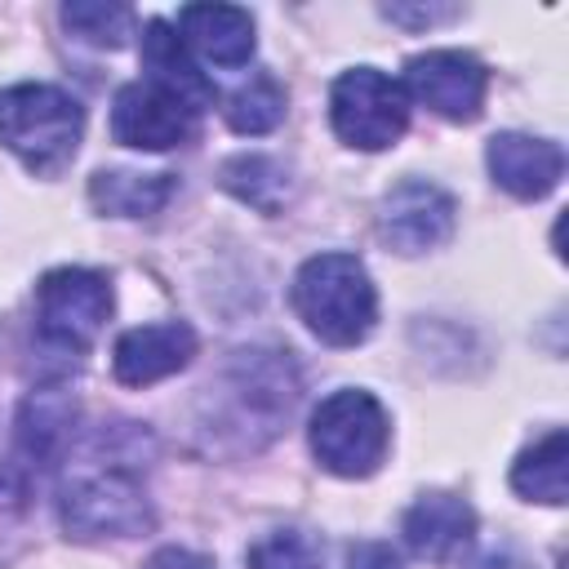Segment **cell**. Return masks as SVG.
I'll return each instance as SVG.
<instances>
[{"label": "cell", "instance_id": "9c48e42d", "mask_svg": "<svg viewBox=\"0 0 569 569\" xmlns=\"http://www.w3.org/2000/svg\"><path fill=\"white\" fill-rule=\"evenodd\" d=\"M196 133V111L151 80H133L116 89L111 102V138L138 151H169Z\"/></svg>", "mask_w": 569, "mask_h": 569}, {"label": "cell", "instance_id": "6da1fadb", "mask_svg": "<svg viewBox=\"0 0 569 569\" xmlns=\"http://www.w3.org/2000/svg\"><path fill=\"white\" fill-rule=\"evenodd\" d=\"M289 302L298 320L329 347H356L373 333L378 289L360 258L351 253H316L298 267Z\"/></svg>", "mask_w": 569, "mask_h": 569}, {"label": "cell", "instance_id": "603a6c76", "mask_svg": "<svg viewBox=\"0 0 569 569\" xmlns=\"http://www.w3.org/2000/svg\"><path fill=\"white\" fill-rule=\"evenodd\" d=\"M147 569H213L204 556H196V551H187V547H160L151 560H147Z\"/></svg>", "mask_w": 569, "mask_h": 569}, {"label": "cell", "instance_id": "ac0fdd59", "mask_svg": "<svg viewBox=\"0 0 569 569\" xmlns=\"http://www.w3.org/2000/svg\"><path fill=\"white\" fill-rule=\"evenodd\" d=\"M218 178L231 196H240L244 204H253L262 213H276L280 200L289 196V173L271 156H231Z\"/></svg>", "mask_w": 569, "mask_h": 569}, {"label": "cell", "instance_id": "d6986e66", "mask_svg": "<svg viewBox=\"0 0 569 569\" xmlns=\"http://www.w3.org/2000/svg\"><path fill=\"white\" fill-rule=\"evenodd\" d=\"M222 116H227V124L236 129V133H271L280 120H284V84L276 80V76H267V71H258L249 84H240L231 98H227V107H222Z\"/></svg>", "mask_w": 569, "mask_h": 569}, {"label": "cell", "instance_id": "8992f818", "mask_svg": "<svg viewBox=\"0 0 569 569\" xmlns=\"http://www.w3.org/2000/svg\"><path fill=\"white\" fill-rule=\"evenodd\" d=\"M329 120L347 147L382 151L396 147L409 124V93L378 67H351L329 89Z\"/></svg>", "mask_w": 569, "mask_h": 569}, {"label": "cell", "instance_id": "4fadbf2b", "mask_svg": "<svg viewBox=\"0 0 569 569\" xmlns=\"http://www.w3.org/2000/svg\"><path fill=\"white\" fill-rule=\"evenodd\" d=\"M142 67H147V80H151L156 89L173 93V98L187 102L191 111L213 107V84H209V76L196 67L187 40H182L164 18L142 22Z\"/></svg>", "mask_w": 569, "mask_h": 569}, {"label": "cell", "instance_id": "2e32d148", "mask_svg": "<svg viewBox=\"0 0 569 569\" xmlns=\"http://www.w3.org/2000/svg\"><path fill=\"white\" fill-rule=\"evenodd\" d=\"M173 173H138V169H98L89 178V200L111 218H151L169 204Z\"/></svg>", "mask_w": 569, "mask_h": 569}, {"label": "cell", "instance_id": "7402d4cb", "mask_svg": "<svg viewBox=\"0 0 569 569\" xmlns=\"http://www.w3.org/2000/svg\"><path fill=\"white\" fill-rule=\"evenodd\" d=\"M347 569H400V556L387 542H356L347 551Z\"/></svg>", "mask_w": 569, "mask_h": 569}, {"label": "cell", "instance_id": "7c38bea8", "mask_svg": "<svg viewBox=\"0 0 569 569\" xmlns=\"http://www.w3.org/2000/svg\"><path fill=\"white\" fill-rule=\"evenodd\" d=\"M405 547L431 565H449L476 533V511L458 493H422L400 520Z\"/></svg>", "mask_w": 569, "mask_h": 569}, {"label": "cell", "instance_id": "8fae6325", "mask_svg": "<svg viewBox=\"0 0 569 569\" xmlns=\"http://www.w3.org/2000/svg\"><path fill=\"white\" fill-rule=\"evenodd\" d=\"M485 160L493 182L520 200L547 196L565 173V151L533 133H493L485 147Z\"/></svg>", "mask_w": 569, "mask_h": 569}, {"label": "cell", "instance_id": "7a4b0ae2", "mask_svg": "<svg viewBox=\"0 0 569 569\" xmlns=\"http://www.w3.org/2000/svg\"><path fill=\"white\" fill-rule=\"evenodd\" d=\"M84 133L80 102L58 84H9L0 93V147L31 173L53 178L71 164Z\"/></svg>", "mask_w": 569, "mask_h": 569}, {"label": "cell", "instance_id": "3957f363", "mask_svg": "<svg viewBox=\"0 0 569 569\" xmlns=\"http://www.w3.org/2000/svg\"><path fill=\"white\" fill-rule=\"evenodd\" d=\"M62 529L71 538H133L151 529V502L138 480V467L129 453H111V462L98 458V467L76 471L62 485L58 498Z\"/></svg>", "mask_w": 569, "mask_h": 569}, {"label": "cell", "instance_id": "5b68a950", "mask_svg": "<svg viewBox=\"0 0 569 569\" xmlns=\"http://www.w3.org/2000/svg\"><path fill=\"white\" fill-rule=\"evenodd\" d=\"M111 316V280L89 267H53L36 284V333L58 356H84Z\"/></svg>", "mask_w": 569, "mask_h": 569}, {"label": "cell", "instance_id": "30bf717a", "mask_svg": "<svg viewBox=\"0 0 569 569\" xmlns=\"http://www.w3.org/2000/svg\"><path fill=\"white\" fill-rule=\"evenodd\" d=\"M196 356V333L182 320H160V325H138L116 338L111 369L124 387H151L178 369H187Z\"/></svg>", "mask_w": 569, "mask_h": 569}, {"label": "cell", "instance_id": "e0dca14e", "mask_svg": "<svg viewBox=\"0 0 569 569\" xmlns=\"http://www.w3.org/2000/svg\"><path fill=\"white\" fill-rule=\"evenodd\" d=\"M569 440L565 431H547L542 440H533L516 462H511V489L529 502H547L560 507L565 502V476H569Z\"/></svg>", "mask_w": 569, "mask_h": 569}, {"label": "cell", "instance_id": "ba28073f", "mask_svg": "<svg viewBox=\"0 0 569 569\" xmlns=\"http://www.w3.org/2000/svg\"><path fill=\"white\" fill-rule=\"evenodd\" d=\"M453 218H458V204L445 187L427 178H405L387 191L378 231L396 253H427L453 236Z\"/></svg>", "mask_w": 569, "mask_h": 569}, {"label": "cell", "instance_id": "5bb4252c", "mask_svg": "<svg viewBox=\"0 0 569 569\" xmlns=\"http://www.w3.org/2000/svg\"><path fill=\"white\" fill-rule=\"evenodd\" d=\"M178 31L213 67H244L253 58V18L236 4H187L178 9Z\"/></svg>", "mask_w": 569, "mask_h": 569}, {"label": "cell", "instance_id": "277c9868", "mask_svg": "<svg viewBox=\"0 0 569 569\" xmlns=\"http://www.w3.org/2000/svg\"><path fill=\"white\" fill-rule=\"evenodd\" d=\"M387 440H391L387 409L360 387H342L325 396L311 413V453L333 476L347 480L373 476L387 453Z\"/></svg>", "mask_w": 569, "mask_h": 569}, {"label": "cell", "instance_id": "cb8c5ba5", "mask_svg": "<svg viewBox=\"0 0 569 569\" xmlns=\"http://www.w3.org/2000/svg\"><path fill=\"white\" fill-rule=\"evenodd\" d=\"M480 569H511V565H507V560H485Z\"/></svg>", "mask_w": 569, "mask_h": 569}, {"label": "cell", "instance_id": "44dd1931", "mask_svg": "<svg viewBox=\"0 0 569 569\" xmlns=\"http://www.w3.org/2000/svg\"><path fill=\"white\" fill-rule=\"evenodd\" d=\"M320 560H325V547L307 529H271L244 551L249 569H320Z\"/></svg>", "mask_w": 569, "mask_h": 569}, {"label": "cell", "instance_id": "52a82bcc", "mask_svg": "<svg viewBox=\"0 0 569 569\" xmlns=\"http://www.w3.org/2000/svg\"><path fill=\"white\" fill-rule=\"evenodd\" d=\"M485 89H489L485 62H476L462 49H427L405 62V93H413L422 107H431L453 124H467L480 116Z\"/></svg>", "mask_w": 569, "mask_h": 569}, {"label": "cell", "instance_id": "9a60e30c", "mask_svg": "<svg viewBox=\"0 0 569 569\" xmlns=\"http://www.w3.org/2000/svg\"><path fill=\"white\" fill-rule=\"evenodd\" d=\"M76 431V400L62 391H31L18 413V471H44L62 458Z\"/></svg>", "mask_w": 569, "mask_h": 569}, {"label": "cell", "instance_id": "ffe728a7", "mask_svg": "<svg viewBox=\"0 0 569 569\" xmlns=\"http://www.w3.org/2000/svg\"><path fill=\"white\" fill-rule=\"evenodd\" d=\"M62 22L71 36L98 44V49H116L124 44V36H133V9L124 4H102V0H71L62 4Z\"/></svg>", "mask_w": 569, "mask_h": 569}]
</instances>
